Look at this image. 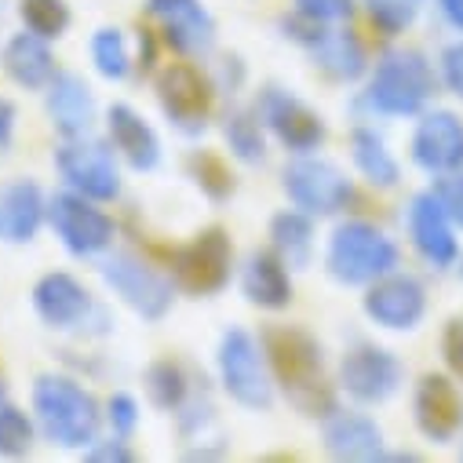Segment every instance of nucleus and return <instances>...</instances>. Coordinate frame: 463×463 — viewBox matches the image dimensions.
I'll return each mask as SVG.
<instances>
[{"label":"nucleus","mask_w":463,"mask_h":463,"mask_svg":"<svg viewBox=\"0 0 463 463\" xmlns=\"http://www.w3.org/2000/svg\"><path fill=\"white\" fill-rule=\"evenodd\" d=\"M33 307L52 328H73L88 317L91 296L88 288L70 274H44L33 288Z\"/></svg>","instance_id":"obj_17"},{"label":"nucleus","mask_w":463,"mask_h":463,"mask_svg":"<svg viewBox=\"0 0 463 463\" xmlns=\"http://www.w3.org/2000/svg\"><path fill=\"white\" fill-rule=\"evenodd\" d=\"M423 288L412 278H376V285L365 296V314L383 328H412L423 317Z\"/></svg>","instance_id":"obj_15"},{"label":"nucleus","mask_w":463,"mask_h":463,"mask_svg":"<svg viewBox=\"0 0 463 463\" xmlns=\"http://www.w3.org/2000/svg\"><path fill=\"white\" fill-rule=\"evenodd\" d=\"M270 238L285 267H307L314 252V226L303 212H281L270 222Z\"/></svg>","instance_id":"obj_27"},{"label":"nucleus","mask_w":463,"mask_h":463,"mask_svg":"<svg viewBox=\"0 0 463 463\" xmlns=\"http://www.w3.org/2000/svg\"><path fill=\"white\" fill-rule=\"evenodd\" d=\"M48 113H52V125L66 139L88 136L91 118H95V102H91L88 84L80 77H73V73H59L48 84Z\"/></svg>","instance_id":"obj_21"},{"label":"nucleus","mask_w":463,"mask_h":463,"mask_svg":"<svg viewBox=\"0 0 463 463\" xmlns=\"http://www.w3.org/2000/svg\"><path fill=\"white\" fill-rule=\"evenodd\" d=\"M398 263V249L380 234L373 222H343L328 241V270L343 285H369L391 274Z\"/></svg>","instance_id":"obj_3"},{"label":"nucleus","mask_w":463,"mask_h":463,"mask_svg":"<svg viewBox=\"0 0 463 463\" xmlns=\"http://www.w3.org/2000/svg\"><path fill=\"white\" fill-rule=\"evenodd\" d=\"M441 5H445V15L463 30V0H441Z\"/></svg>","instance_id":"obj_43"},{"label":"nucleus","mask_w":463,"mask_h":463,"mask_svg":"<svg viewBox=\"0 0 463 463\" xmlns=\"http://www.w3.org/2000/svg\"><path fill=\"white\" fill-rule=\"evenodd\" d=\"M412 157L430 172L456 168L463 161V125L452 113H430V118H423L412 139Z\"/></svg>","instance_id":"obj_19"},{"label":"nucleus","mask_w":463,"mask_h":463,"mask_svg":"<svg viewBox=\"0 0 463 463\" xmlns=\"http://www.w3.org/2000/svg\"><path fill=\"white\" fill-rule=\"evenodd\" d=\"M416 423L427 438H438V441L456 434V427L463 423L459 394L445 376H427L420 383V391H416Z\"/></svg>","instance_id":"obj_22"},{"label":"nucleus","mask_w":463,"mask_h":463,"mask_svg":"<svg viewBox=\"0 0 463 463\" xmlns=\"http://www.w3.org/2000/svg\"><path fill=\"white\" fill-rule=\"evenodd\" d=\"M106 125H109L113 150H118L132 168L150 172L161 161V139H157V132L139 118V113L128 102H113L109 113H106Z\"/></svg>","instance_id":"obj_16"},{"label":"nucleus","mask_w":463,"mask_h":463,"mask_svg":"<svg viewBox=\"0 0 463 463\" xmlns=\"http://www.w3.org/2000/svg\"><path fill=\"white\" fill-rule=\"evenodd\" d=\"M88 459H132V449L125 445V438H118V441H106V445L88 449Z\"/></svg>","instance_id":"obj_40"},{"label":"nucleus","mask_w":463,"mask_h":463,"mask_svg":"<svg viewBox=\"0 0 463 463\" xmlns=\"http://www.w3.org/2000/svg\"><path fill=\"white\" fill-rule=\"evenodd\" d=\"M241 288H245V296H249L256 307H267V310L288 307V299H292V281H288L285 260L274 256V252H252V256H249V267H245V274H241Z\"/></svg>","instance_id":"obj_26"},{"label":"nucleus","mask_w":463,"mask_h":463,"mask_svg":"<svg viewBox=\"0 0 463 463\" xmlns=\"http://www.w3.org/2000/svg\"><path fill=\"white\" fill-rule=\"evenodd\" d=\"M12 132H15V106L8 99H0V150L12 143Z\"/></svg>","instance_id":"obj_41"},{"label":"nucleus","mask_w":463,"mask_h":463,"mask_svg":"<svg viewBox=\"0 0 463 463\" xmlns=\"http://www.w3.org/2000/svg\"><path fill=\"white\" fill-rule=\"evenodd\" d=\"M48 215H52L55 234L62 238V245L73 256H95V252L109 249V241H113V219L102 208H95L91 197H84L77 190L55 194L48 204Z\"/></svg>","instance_id":"obj_6"},{"label":"nucleus","mask_w":463,"mask_h":463,"mask_svg":"<svg viewBox=\"0 0 463 463\" xmlns=\"http://www.w3.org/2000/svg\"><path fill=\"white\" fill-rule=\"evenodd\" d=\"M33 412L48 441L62 449H84L95 445L99 434V405L95 398L66 380V376H41L33 387Z\"/></svg>","instance_id":"obj_2"},{"label":"nucleus","mask_w":463,"mask_h":463,"mask_svg":"<svg viewBox=\"0 0 463 463\" xmlns=\"http://www.w3.org/2000/svg\"><path fill=\"white\" fill-rule=\"evenodd\" d=\"M409 226H412V241H416V249H420L430 263L445 267V263L456 260L452 226H449V215H445V208L438 204L434 194L416 197V204H412V212H409Z\"/></svg>","instance_id":"obj_23"},{"label":"nucleus","mask_w":463,"mask_h":463,"mask_svg":"<svg viewBox=\"0 0 463 463\" xmlns=\"http://www.w3.org/2000/svg\"><path fill=\"white\" fill-rule=\"evenodd\" d=\"M0 398H5V383H0Z\"/></svg>","instance_id":"obj_44"},{"label":"nucleus","mask_w":463,"mask_h":463,"mask_svg":"<svg viewBox=\"0 0 463 463\" xmlns=\"http://www.w3.org/2000/svg\"><path fill=\"white\" fill-rule=\"evenodd\" d=\"M285 194L307 215H332L351 201V179H346L332 161L299 157L285 168Z\"/></svg>","instance_id":"obj_7"},{"label":"nucleus","mask_w":463,"mask_h":463,"mask_svg":"<svg viewBox=\"0 0 463 463\" xmlns=\"http://www.w3.org/2000/svg\"><path fill=\"white\" fill-rule=\"evenodd\" d=\"M430 70L423 62V55L416 52H394L387 55L380 66H376V77H373V102L383 109V113H416L427 95H430Z\"/></svg>","instance_id":"obj_8"},{"label":"nucleus","mask_w":463,"mask_h":463,"mask_svg":"<svg viewBox=\"0 0 463 463\" xmlns=\"http://www.w3.org/2000/svg\"><path fill=\"white\" fill-rule=\"evenodd\" d=\"M91 59H95V70L106 80H121L132 70V55H128V44H125L121 30H99L91 37Z\"/></svg>","instance_id":"obj_30"},{"label":"nucleus","mask_w":463,"mask_h":463,"mask_svg":"<svg viewBox=\"0 0 463 463\" xmlns=\"http://www.w3.org/2000/svg\"><path fill=\"white\" fill-rule=\"evenodd\" d=\"M44 219V197L37 183L15 179V183H0V241H33L37 226Z\"/></svg>","instance_id":"obj_18"},{"label":"nucleus","mask_w":463,"mask_h":463,"mask_svg":"<svg viewBox=\"0 0 463 463\" xmlns=\"http://www.w3.org/2000/svg\"><path fill=\"white\" fill-rule=\"evenodd\" d=\"M19 15L26 23L30 33L52 41V37H62L66 26H70V8L66 0H23L19 5Z\"/></svg>","instance_id":"obj_29"},{"label":"nucleus","mask_w":463,"mask_h":463,"mask_svg":"<svg viewBox=\"0 0 463 463\" xmlns=\"http://www.w3.org/2000/svg\"><path fill=\"white\" fill-rule=\"evenodd\" d=\"M109 423H113V434H118V438H128V434L136 430V423H139V405H136V398L113 394V398H109Z\"/></svg>","instance_id":"obj_36"},{"label":"nucleus","mask_w":463,"mask_h":463,"mask_svg":"<svg viewBox=\"0 0 463 463\" xmlns=\"http://www.w3.org/2000/svg\"><path fill=\"white\" fill-rule=\"evenodd\" d=\"M5 70H8V77L15 84H23L30 91H41V88H48L55 80V59H52L44 37H37L30 30L26 33H15L8 41V48H5Z\"/></svg>","instance_id":"obj_25"},{"label":"nucleus","mask_w":463,"mask_h":463,"mask_svg":"<svg viewBox=\"0 0 463 463\" xmlns=\"http://www.w3.org/2000/svg\"><path fill=\"white\" fill-rule=\"evenodd\" d=\"M430 194L438 197V204L445 208V215H449V219L463 222V175H449V179H441Z\"/></svg>","instance_id":"obj_37"},{"label":"nucleus","mask_w":463,"mask_h":463,"mask_svg":"<svg viewBox=\"0 0 463 463\" xmlns=\"http://www.w3.org/2000/svg\"><path fill=\"white\" fill-rule=\"evenodd\" d=\"M226 143H230V150H234L241 161H249V165L263 161V154H267L260 121L252 118V113H245V109H234L226 118Z\"/></svg>","instance_id":"obj_31"},{"label":"nucleus","mask_w":463,"mask_h":463,"mask_svg":"<svg viewBox=\"0 0 463 463\" xmlns=\"http://www.w3.org/2000/svg\"><path fill=\"white\" fill-rule=\"evenodd\" d=\"M172 274L186 292H219L230 278V241L222 230H204L172 256Z\"/></svg>","instance_id":"obj_10"},{"label":"nucleus","mask_w":463,"mask_h":463,"mask_svg":"<svg viewBox=\"0 0 463 463\" xmlns=\"http://www.w3.org/2000/svg\"><path fill=\"white\" fill-rule=\"evenodd\" d=\"M445 77H449L452 91L463 95V44H456V48L445 52Z\"/></svg>","instance_id":"obj_39"},{"label":"nucleus","mask_w":463,"mask_h":463,"mask_svg":"<svg viewBox=\"0 0 463 463\" xmlns=\"http://www.w3.org/2000/svg\"><path fill=\"white\" fill-rule=\"evenodd\" d=\"M263 351L267 362L281 383V391L288 394V402L307 412V416H325L332 409V394L325 387V373H321V346L314 343V335H307L303 328H270L263 335Z\"/></svg>","instance_id":"obj_1"},{"label":"nucleus","mask_w":463,"mask_h":463,"mask_svg":"<svg viewBox=\"0 0 463 463\" xmlns=\"http://www.w3.org/2000/svg\"><path fill=\"white\" fill-rule=\"evenodd\" d=\"M102 278H106V285L118 292L136 314H143L150 321L165 317L168 307H172V281H165L157 270H150L146 263H139L128 252L109 256L102 263Z\"/></svg>","instance_id":"obj_9"},{"label":"nucleus","mask_w":463,"mask_h":463,"mask_svg":"<svg viewBox=\"0 0 463 463\" xmlns=\"http://www.w3.org/2000/svg\"><path fill=\"white\" fill-rule=\"evenodd\" d=\"M161 95V109L168 113V121L183 132H201L208 125V113H212V88L204 80V73L190 62H172L161 73L157 84Z\"/></svg>","instance_id":"obj_11"},{"label":"nucleus","mask_w":463,"mask_h":463,"mask_svg":"<svg viewBox=\"0 0 463 463\" xmlns=\"http://www.w3.org/2000/svg\"><path fill=\"white\" fill-rule=\"evenodd\" d=\"M194 172H197V183H201L212 197H226L230 190H234V179H230L226 165H222L219 157H212V154L194 157Z\"/></svg>","instance_id":"obj_35"},{"label":"nucleus","mask_w":463,"mask_h":463,"mask_svg":"<svg viewBox=\"0 0 463 463\" xmlns=\"http://www.w3.org/2000/svg\"><path fill=\"white\" fill-rule=\"evenodd\" d=\"M325 445L335 459H376L380 456V427L358 412H335L325 423Z\"/></svg>","instance_id":"obj_24"},{"label":"nucleus","mask_w":463,"mask_h":463,"mask_svg":"<svg viewBox=\"0 0 463 463\" xmlns=\"http://www.w3.org/2000/svg\"><path fill=\"white\" fill-rule=\"evenodd\" d=\"M351 5H354V0H296L299 15L317 19V23H335V19H343L346 12H351Z\"/></svg>","instance_id":"obj_38"},{"label":"nucleus","mask_w":463,"mask_h":463,"mask_svg":"<svg viewBox=\"0 0 463 463\" xmlns=\"http://www.w3.org/2000/svg\"><path fill=\"white\" fill-rule=\"evenodd\" d=\"M260 118H263V125H267L288 150H296V154H310V150H317L321 139H325L321 118H317V113H314L307 102H299V99L288 95V91L270 88V91L263 95V102H260Z\"/></svg>","instance_id":"obj_12"},{"label":"nucleus","mask_w":463,"mask_h":463,"mask_svg":"<svg viewBox=\"0 0 463 463\" xmlns=\"http://www.w3.org/2000/svg\"><path fill=\"white\" fill-rule=\"evenodd\" d=\"M150 12L161 19L165 26V41L183 52V55H197L208 52L215 41V23L208 15V8L201 0H150Z\"/></svg>","instance_id":"obj_14"},{"label":"nucleus","mask_w":463,"mask_h":463,"mask_svg":"<svg viewBox=\"0 0 463 463\" xmlns=\"http://www.w3.org/2000/svg\"><path fill=\"white\" fill-rule=\"evenodd\" d=\"M146 394L161 409H179L183 398H186V376H183V369L175 362L150 365V373H146Z\"/></svg>","instance_id":"obj_32"},{"label":"nucleus","mask_w":463,"mask_h":463,"mask_svg":"<svg viewBox=\"0 0 463 463\" xmlns=\"http://www.w3.org/2000/svg\"><path fill=\"white\" fill-rule=\"evenodd\" d=\"M351 150H354V165L362 168V175L369 183H380V186L398 183V165H394V157L387 154V146H383V139L376 132H365V128L354 132L351 136Z\"/></svg>","instance_id":"obj_28"},{"label":"nucleus","mask_w":463,"mask_h":463,"mask_svg":"<svg viewBox=\"0 0 463 463\" xmlns=\"http://www.w3.org/2000/svg\"><path fill=\"white\" fill-rule=\"evenodd\" d=\"M55 168L70 190L91 201H113L121 194V175L113 154L102 143H91L84 136H73L55 150Z\"/></svg>","instance_id":"obj_5"},{"label":"nucleus","mask_w":463,"mask_h":463,"mask_svg":"<svg viewBox=\"0 0 463 463\" xmlns=\"http://www.w3.org/2000/svg\"><path fill=\"white\" fill-rule=\"evenodd\" d=\"M369 15L376 26H383L387 33H398L412 23L416 15V0H369Z\"/></svg>","instance_id":"obj_34"},{"label":"nucleus","mask_w":463,"mask_h":463,"mask_svg":"<svg viewBox=\"0 0 463 463\" xmlns=\"http://www.w3.org/2000/svg\"><path fill=\"white\" fill-rule=\"evenodd\" d=\"M445 346H449V362L463 373V325H456V328L449 332V343H445Z\"/></svg>","instance_id":"obj_42"},{"label":"nucleus","mask_w":463,"mask_h":463,"mask_svg":"<svg viewBox=\"0 0 463 463\" xmlns=\"http://www.w3.org/2000/svg\"><path fill=\"white\" fill-rule=\"evenodd\" d=\"M339 380H343V391L358 402H383L398 391L402 365L387 351H380V346H358V351L343 358Z\"/></svg>","instance_id":"obj_13"},{"label":"nucleus","mask_w":463,"mask_h":463,"mask_svg":"<svg viewBox=\"0 0 463 463\" xmlns=\"http://www.w3.org/2000/svg\"><path fill=\"white\" fill-rule=\"evenodd\" d=\"M33 445V423L15 405H0V456L19 459Z\"/></svg>","instance_id":"obj_33"},{"label":"nucleus","mask_w":463,"mask_h":463,"mask_svg":"<svg viewBox=\"0 0 463 463\" xmlns=\"http://www.w3.org/2000/svg\"><path fill=\"white\" fill-rule=\"evenodd\" d=\"M314 33H296L307 52L314 55V62L332 73L335 80H354L365 70V52L351 33H339V30H317V19H310Z\"/></svg>","instance_id":"obj_20"},{"label":"nucleus","mask_w":463,"mask_h":463,"mask_svg":"<svg viewBox=\"0 0 463 463\" xmlns=\"http://www.w3.org/2000/svg\"><path fill=\"white\" fill-rule=\"evenodd\" d=\"M219 376L226 394L245 409H270L274 402V383L267 373V354L263 346L245 332L230 328L219 343Z\"/></svg>","instance_id":"obj_4"}]
</instances>
